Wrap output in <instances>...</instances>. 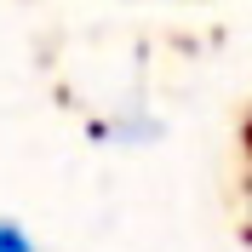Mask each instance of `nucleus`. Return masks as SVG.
<instances>
[{"instance_id":"obj_1","label":"nucleus","mask_w":252,"mask_h":252,"mask_svg":"<svg viewBox=\"0 0 252 252\" xmlns=\"http://www.w3.org/2000/svg\"><path fill=\"white\" fill-rule=\"evenodd\" d=\"M0 252H40V241H34V229H29V223L0 218Z\"/></svg>"},{"instance_id":"obj_2","label":"nucleus","mask_w":252,"mask_h":252,"mask_svg":"<svg viewBox=\"0 0 252 252\" xmlns=\"http://www.w3.org/2000/svg\"><path fill=\"white\" fill-rule=\"evenodd\" d=\"M241 195H247V218H252V121H247V184H241Z\"/></svg>"}]
</instances>
